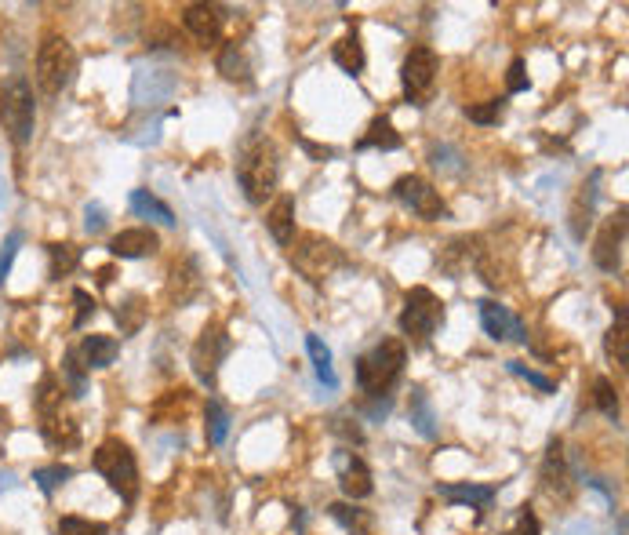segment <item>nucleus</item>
I'll return each mask as SVG.
<instances>
[{
  "mask_svg": "<svg viewBox=\"0 0 629 535\" xmlns=\"http://www.w3.org/2000/svg\"><path fill=\"white\" fill-rule=\"evenodd\" d=\"M237 182H240V190H244V197H248L251 204H266V197L277 193L280 157H277V146H273L270 139L251 135V139L240 146Z\"/></svg>",
  "mask_w": 629,
  "mask_h": 535,
  "instance_id": "1",
  "label": "nucleus"
},
{
  "mask_svg": "<svg viewBox=\"0 0 629 535\" xmlns=\"http://www.w3.org/2000/svg\"><path fill=\"white\" fill-rule=\"evenodd\" d=\"M404 361H408L404 343L400 339H382L364 357H357V386L368 397H386L400 379V372H404Z\"/></svg>",
  "mask_w": 629,
  "mask_h": 535,
  "instance_id": "2",
  "label": "nucleus"
},
{
  "mask_svg": "<svg viewBox=\"0 0 629 535\" xmlns=\"http://www.w3.org/2000/svg\"><path fill=\"white\" fill-rule=\"evenodd\" d=\"M66 386L48 375L37 386V412H40V434L51 448H73L80 441V426L70 412H66Z\"/></svg>",
  "mask_w": 629,
  "mask_h": 535,
  "instance_id": "3",
  "label": "nucleus"
},
{
  "mask_svg": "<svg viewBox=\"0 0 629 535\" xmlns=\"http://www.w3.org/2000/svg\"><path fill=\"white\" fill-rule=\"evenodd\" d=\"M0 128L15 146H26L37 128V102L26 77H8L0 84Z\"/></svg>",
  "mask_w": 629,
  "mask_h": 535,
  "instance_id": "4",
  "label": "nucleus"
},
{
  "mask_svg": "<svg viewBox=\"0 0 629 535\" xmlns=\"http://www.w3.org/2000/svg\"><path fill=\"white\" fill-rule=\"evenodd\" d=\"M91 466L110 481V488L124 503H135V495H139V463H135V452L120 437L102 441L95 448V455H91Z\"/></svg>",
  "mask_w": 629,
  "mask_h": 535,
  "instance_id": "5",
  "label": "nucleus"
},
{
  "mask_svg": "<svg viewBox=\"0 0 629 535\" xmlns=\"http://www.w3.org/2000/svg\"><path fill=\"white\" fill-rule=\"evenodd\" d=\"M291 266H295L310 284H324L346 266V255H342L339 244L328 241V237H320V233H302L299 244L291 248Z\"/></svg>",
  "mask_w": 629,
  "mask_h": 535,
  "instance_id": "6",
  "label": "nucleus"
},
{
  "mask_svg": "<svg viewBox=\"0 0 629 535\" xmlns=\"http://www.w3.org/2000/svg\"><path fill=\"white\" fill-rule=\"evenodd\" d=\"M77 73V51L66 37L51 33L37 51V84L44 95H62Z\"/></svg>",
  "mask_w": 629,
  "mask_h": 535,
  "instance_id": "7",
  "label": "nucleus"
},
{
  "mask_svg": "<svg viewBox=\"0 0 629 535\" xmlns=\"http://www.w3.org/2000/svg\"><path fill=\"white\" fill-rule=\"evenodd\" d=\"M440 324H444V303L430 288H408L404 292V310H400V332L408 335L415 346H426Z\"/></svg>",
  "mask_w": 629,
  "mask_h": 535,
  "instance_id": "8",
  "label": "nucleus"
},
{
  "mask_svg": "<svg viewBox=\"0 0 629 535\" xmlns=\"http://www.w3.org/2000/svg\"><path fill=\"white\" fill-rule=\"evenodd\" d=\"M437 73H440L437 51L426 48V44H415V48L404 55V66H400L404 99H408L411 106H426V102L433 99V88H437Z\"/></svg>",
  "mask_w": 629,
  "mask_h": 535,
  "instance_id": "9",
  "label": "nucleus"
},
{
  "mask_svg": "<svg viewBox=\"0 0 629 535\" xmlns=\"http://www.w3.org/2000/svg\"><path fill=\"white\" fill-rule=\"evenodd\" d=\"M393 197H397L408 212H415L419 219H426V223H437V219L448 215V204H444L440 190H433L430 182L419 179V175H400V179L393 182Z\"/></svg>",
  "mask_w": 629,
  "mask_h": 535,
  "instance_id": "10",
  "label": "nucleus"
},
{
  "mask_svg": "<svg viewBox=\"0 0 629 535\" xmlns=\"http://www.w3.org/2000/svg\"><path fill=\"white\" fill-rule=\"evenodd\" d=\"M226 354H230V339H226V332H222L219 324H208L204 332H200V339L193 343V372H197V379L204 386H215V379H219V364L226 361Z\"/></svg>",
  "mask_w": 629,
  "mask_h": 535,
  "instance_id": "11",
  "label": "nucleus"
},
{
  "mask_svg": "<svg viewBox=\"0 0 629 535\" xmlns=\"http://www.w3.org/2000/svg\"><path fill=\"white\" fill-rule=\"evenodd\" d=\"M182 26L193 33V41L200 48H215L222 41V30H226V8L222 4H186L182 8Z\"/></svg>",
  "mask_w": 629,
  "mask_h": 535,
  "instance_id": "12",
  "label": "nucleus"
},
{
  "mask_svg": "<svg viewBox=\"0 0 629 535\" xmlns=\"http://www.w3.org/2000/svg\"><path fill=\"white\" fill-rule=\"evenodd\" d=\"M622 244H626V208H619V212L604 223V230L597 233V241H593V263L604 273H615L622 266Z\"/></svg>",
  "mask_w": 629,
  "mask_h": 535,
  "instance_id": "13",
  "label": "nucleus"
},
{
  "mask_svg": "<svg viewBox=\"0 0 629 535\" xmlns=\"http://www.w3.org/2000/svg\"><path fill=\"white\" fill-rule=\"evenodd\" d=\"M70 354L84 372H102V368H110V364L120 357V343L113 339V335H84L80 346L70 350Z\"/></svg>",
  "mask_w": 629,
  "mask_h": 535,
  "instance_id": "14",
  "label": "nucleus"
},
{
  "mask_svg": "<svg viewBox=\"0 0 629 535\" xmlns=\"http://www.w3.org/2000/svg\"><path fill=\"white\" fill-rule=\"evenodd\" d=\"M480 324H484V332L495 339V343H510V339H517V343H528V332H524V324L513 317L506 306L491 303V299H484L480 303Z\"/></svg>",
  "mask_w": 629,
  "mask_h": 535,
  "instance_id": "15",
  "label": "nucleus"
},
{
  "mask_svg": "<svg viewBox=\"0 0 629 535\" xmlns=\"http://www.w3.org/2000/svg\"><path fill=\"white\" fill-rule=\"evenodd\" d=\"M339 485H342V492H346V499H353V503H357V499H368V495L375 492L368 463L353 452L339 455Z\"/></svg>",
  "mask_w": 629,
  "mask_h": 535,
  "instance_id": "16",
  "label": "nucleus"
},
{
  "mask_svg": "<svg viewBox=\"0 0 629 535\" xmlns=\"http://www.w3.org/2000/svg\"><path fill=\"white\" fill-rule=\"evenodd\" d=\"M157 248H160V237L153 230H146V226H139V230H120L110 241V252L117 255V259H142V255H153Z\"/></svg>",
  "mask_w": 629,
  "mask_h": 535,
  "instance_id": "17",
  "label": "nucleus"
},
{
  "mask_svg": "<svg viewBox=\"0 0 629 535\" xmlns=\"http://www.w3.org/2000/svg\"><path fill=\"white\" fill-rule=\"evenodd\" d=\"M266 230L277 244L288 248L295 241V197L291 193H280L277 201L270 204V212H266Z\"/></svg>",
  "mask_w": 629,
  "mask_h": 535,
  "instance_id": "18",
  "label": "nucleus"
},
{
  "mask_svg": "<svg viewBox=\"0 0 629 535\" xmlns=\"http://www.w3.org/2000/svg\"><path fill=\"white\" fill-rule=\"evenodd\" d=\"M542 488L550 495H560V499L571 495V477H568V466H564V448H560V441H550V448H546V459H542Z\"/></svg>",
  "mask_w": 629,
  "mask_h": 535,
  "instance_id": "19",
  "label": "nucleus"
},
{
  "mask_svg": "<svg viewBox=\"0 0 629 535\" xmlns=\"http://www.w3.org/2000/svg\"><path fill=\"white\" fill-rule=\"evenodd\" d=\"M597 179H600V175L593 172L590 179L582 182L579 193H575V204H571V212H568V223H571V233H575V241H582V237H586V230H590V223H593V204H597Z\"/></svg>",
  "mask_w": 629,
  "mask_h": 535,
  "instance_id": "20",
  "label": "nucleus"
},
{
  "mask_svg": "<svg viewBox=\"0 0 629 535\" xmlns=\"http://www.w3.org/2000/svg\"><path fill=\"white\" fill-rule=\"evenodd\" d=\"M331 59H335V66L339 70H346L350 77H360L364 73V62H368V55H364V44H360V33H346L335 48H331Z\"/></svg>",
  "mask_w": 629,
  "mask_h": 535,
  "instance_id": "21",
  "label": "nucleus"
},
{
  "mask_svg": "<svg viewBox=\"0 0 629 535\" xmlns=\"http://www.w3.org/2000/svg\"><path fill=\"white\" fill-rule=\"evenodd\" d=\"M400 146H404V139L397 135L390 117H375L368 124V135L357 142V150H400Z\"/></svg>",
  "mask_w": 629,
  "mask_h": 535,
  "instance_id": "22",
  "label": "nucleus"
},
{
  "mask_svg": "<svg viewBox=\"0 0 629 535\" xmlns=\"http://www.w3.org/2000/svg\"><path fill=\"white\" fill-rule=\"evenodd\" d=\"M219 73L226 77V81H237V84L251 81V62H248V55H244V44L230 41L219 51Z\"/></svg>",
  "mask_w": 629,
  "mask_h": 535,
  "instance_id": "23",
  "label": "nucleus"
},
{
  "mask_svg": "<svg viewBox=\"0 0 629 535\" xmlns=\"http://www.w3.org/2000/svg\"><path fill=\"white\" fill-rule=\"evenodd\" d=\"M131 212L142 215V219H157L160 226H175V212L160 197H153L150 190H131Z\"/></svg>",
  "mask_w": 629,
  "mask_h": 535,
  "instance_id": "24",
  "label": "nucleus"
},
{
  "mask_svg": "<svg viewBox=\"0 0 629 535\" xmlns=\"http://www.w3.org/2000/svg\"><path fill=\"white\" fill-rule=\"evenodd\" d=\"M444 499H451V503H470L477 506V510H488L491 503H495V488H484V485H440L437 488Z\"/></svg>",
  "mask_w": 629,
  "mask_h": 535,
  "instance_id": "25",
  "label": "nucleus"
},
{
  "mask_svg": "<svg viewBox=\"0 0 629 535\" xmlns=\"http://www.w3.org/2000/svg\"><path fill=\"white\" fill-rule=\"evenodd\" d=\"M306 354H310L313 368H317V379L324 386H339V375H335V368H331V350L324 346V339L320 335H306Z\"/></svg>",
  "mask_w": 629,
  "mask_h": 535,
  "instance_id": "26",
  "label": "nucleus"
},
{
  "mask_svg": "<svg viewBox=\"0 0 629 535\" xmlns=\"http://www.w3.org/2000/svg\"><path fill=\"white\" fill-rule=\"evenodd\" d=\"M604 350H608V357L615 364H626L629 361V335H626V310H615V324L608 328V335H604Z\"/></svg>",
  "mask_w": 629,
  "mask_h": 535,
  "instance_id": "27",
  "label": "nucleus"
},
{
  "mask_svg": "<svg viewBox=\"0 0 629 535\" xmlns=\"http://www.w3.org/2000/svg\"><path fill=\"white\" fill-rule=\"evenodd\" d=\"M48 259H51V281H62L70 277L80 263V248L77 244H48Z\"/></svg>",
  "mask_w": 629,
  "mask_h": 535,
  "instance_id": "28",
  "label": "nucleus"
},
{
  "mask_svg": "<svg viewBox=\"0 0 629 535\" xmlns=\"http://www.w3.org/2000/svg\"><path fill=\"white\" fill-rule=\"evenodd\" d=\"M328 510H331V517H335L342 528H350V532H368L371 528V517L364 514V510H357V506H350V503H331Z\"/></svg>",
  "mask_w": 629,
  "mask_h": 535,
  "instance_id": "29",
  "label": "nucleus"
},
{
  "mask_svg": "<svg viewBox=\"0 0 629 535\" xmlns=\"http://www.w3.org/2000/svg\"><path fill=\"white\" fill-rule=\"evenodd\" d=\"M113 317H117L120 332L135 335L142 328V321H146V306H142L139 299H128L124 306H117V310H113Z\"/></svg>",
  "mask_w": 629,
  "mask_h": 535,
  "instance_id": "30",
  "label": "nucleus"
},
{
  "mask_svg": "<svg viewBox=\"0 0 629 535\" xmlns=\"http://www.w3.org/2000/svg\"><path fill=\"white\" fill-rule=\"evenodd\" d=\"M593 404H597L608 419H619V394H615V386H611L604 375L593 379Z\"/></svg>",
  "mask_w": 629,
  "mask_h": 535,
  "instance_id": "31",
  "label": "nucleus"
},
{
  "mask_svg": "<svg viewBox=\"0 0 629 535\" xmlns=\"http://www.w3.org/2000/svg\"><path fill=\"white\" fill-rule=\"evenodd\" d=\"M73 477V470L70 466H62V463H55V466H40L37 474H33V481L40 485V492L44 495H51L55 488H62L66 481Z\"/></svg>",
  "mask_w": 629,
  "mask_h": 535,
  "instance_id": "32",
  "label": "nucleus"
},
{
  "mask_svg": "<svg viewBox=\"0 0 629 535\" xmlns=\"http://www.w3.org/2000/svg\"><path fill=\"white\" fill-rule=\"evenodd\" d=\"M226 434H230V412L219 401H208V441L211 445H222Z\"/></svg>",
  "mask_w": 629,
  "mask_h": 535,
  "instance_id": "33",
  "label": "nucleus"
},
{
  "mask_svg": "<svg viewBox=\"0 0 629 535\" xmlns=\"http://www.w3.org/2000/svg\"><path fill=\"white\" fill-rule=\"evenodd\" d=\"M411 423L419 426L422 437H433V412H430V404H426V394H422L419 386L411 390Z\"/></svg>",
  "mask_w": 629,
  "mask_h": 535,
  "instance_id": "34",
  "label": "nucleus"
},
{
  "mask_svg": "<svg viewBox=\"0 0 629 535\" xmlns=\"http://www.w3.org/2000/svg\"><path fill=\"white\" fill-rule=\"evenodd\" d=\"M502 113H506V99H491V102H480V106H466V117L473 124H499Z\"/></svg>",
  "mask_w": 629,
  "mask_h": 535,
  "instance_id": "35",
  "label": "nucleus"
},
{
  "mask_svg": "<svg viewBox=\"0 0 629 535\" xmlns=\"http://www.w3.org/2000/svg\"><path fill=\"white\" fill-rule=\"evenodd\" d=\"M59 535H106V525L102 521H88V517L66 514L59 521Z\"/></svg>",
  "mask_w": 629,
  "mask_h": 535,
  "instance_id": "36",
  "label": "nucleus"
},
{
  "mask_svg": "<svg viewBox=\"0 0 629 535\" xmlns=\"http://www.w3.org/2000/svg\"><path fill=\"white\" fill-rule=\"evenodd\" d=\"M506 368H510L513 375H520L524 383L539 386L542 394H553V390H557V383H553V379H546V375H539V372H535V368H528V364H520V361H506Z\"/></svg>",
  "mask_w": 629,
  "mask_h": 535,
  "instance_id": "37",
  "label": "nucleus"
},
{
  "mask_svg": "<svg viewBox=\"0 0 629 535\" xmlns=\"http://www.w3.org/2000/svg\"><path fill=\"white\" fill-rule=\"evenodd\" d=\"M539 532H542V525H539V517H535V510H531V506H520L506 535H539Z\"/></svg>",
  "mask_w": 629,
  "mask_h": 535,
  "instance_id": "38",
  "label": "nucleus"
},
{
  "mask_svg": "<svg viewBox=\"0 0 629 535\" xmlns=\"http://www.w3.org/2000/svg\"><path fill=\"white\" fill-rule=\"evenodd\" d=\"M19 244H22V233H8V241L0 244V288L8 281L11 263H15V255H19Z\"/></svg>",
  "mask_w": 629,
  "mask_h": 535,
  "instance_id": "39",
  "label": "nucleus"
},
{
  "mask_svg": "<svg viewBox=\"0 0 629 535\" xmlns=\"http://www.w3.org/2000/svg\"><path fill=\"white\" fill-rule=\"evenodd\" d=\"M73 303H77V313H73V328H84V324H88V317L95 313V299H91L84 288H77V292H73Z\"/></svg>",
  "mask_w": 629,
  "mask_h": 535,
  "instance_id": "40",
  "label": "nucleus"
},
{
  "mask_svg": "<svg viewBox=\"0 0 629 535\" xmlns=\"http://www.w3.org/2000/svg\"><path fill=\"white\" fill-rule=\"evenodd\" d=\"M506 88H510V95H520V91L531 88L528 73H524V59H513L510 62V73H506Z\"/></svg>",
  "mask_w": 629,
  "mask_h": 535,
  "instance_id": "41",
  "label": "nucleus"
},
{
  "mask_svg": "<svg viewBox=\"0 0 629 535\" xmlns=\"http://www.w3.org/2000/svg\"><path fill=\"white\" fill-rule=\"evenodd\" d=\"M335 434L339 437H346V441H350V445H360V441H364V434H360V426L353 423V426H346L342 423V419H335Z\"/></svg>",
  "mask_w": 629,
  "mask_h": 535,
  "instance_id": "42",
  "label": "nucleus"
},
{
  "mask_svg": "<svg viewBox=\"0 0 629 535\" xmlns=\"http://www.w3.org/2000/svg\"><path fill=\"white\" fill-rule=\"evenodd\" d=\"M84 215H88V223H84V226H88L91 233H99L102 226H106V219H102V208H99V204H88V208H84Z\"/></svg>",
  "mask_w": 629,
  "mask_h": 535,
  "instance_id": "43",
  "label": "nucleus"
},
{
  "mask_svg": "<svg viewBox=\"0 0 629 535\" xmlns=\"http://www.w3.org/2000/svg\"><path fill=\"white\" fill-rule=\"evenodd\" d=\"M113 281V270L106 266V270H99V284H110Z\"/></svg>",
  "mask_w": 629,
  "mask_h": 535,
  "instance_id": "44",
  "label": "nucleus"
}]
</instances>
